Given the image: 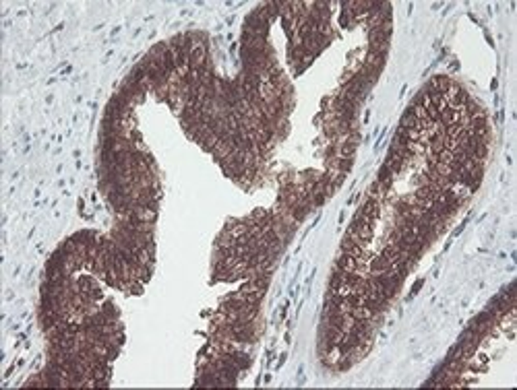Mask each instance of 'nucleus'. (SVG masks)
<instances>
[{
	"mask_svg": "<svg viewBox=\"0 0 517 390\" xmlns=\"http://www.w3.org/2000/svg\"><path fill=\"white\" fill-rule=\"evenodd\" d=\"M269 27H271V23L265 21V19L258 15L257 11H251V13L246 15V19H244V29H248V31H255V33L263 35V37L269 35Z\"/></svg>",
	"mask_w": 517,
	"mask_h": 390,
	"instance_id": "nucleus-1",
	"label": "nucleus"
},
{
	"mask_svg": "<svg viewBox=\"0 0 517 390\" xmlns=\"http://www.w3.org/2000/svg\"><path fill=\"white\" fill-rule=\"evenodd\" d=\"M356 215H360V217H366L369 221L374 225L376 223V219L381 217V203L379 201H374V198H366V201L358 207V211Z\"/></svg>",
	"mask_w": 517,
	"mask_h": 390,
	"instance_id": "nucleus-2",
	"label": "nucleus"
},
{
	"mask_svg": "<svg viewBox=\"0 0 517 390\" xmlns=\"http://www.w3.org/2000/svg\"><path fill=\"white\" fill-rule=\"evenodd\" d=\"M340 250H342L344 254L352 256V258H366L364 246H362V244H358V242H356V239H354L350 234H345V235H344L342 244H340Z\"/></svg>",
	"mask_w": 517,
	"mask_h": 390,
	"instance_id": "nucleus-3",
	"label": "nucleus"
},
{
	"mask_svg": "<svg viewBox=\"0 0 517 390\" xmlns=\"http://www.w3.org/2000/svg\"><path fill=\"white\" fill-rule=\"evenodd\" d=\"M369 271L371 275H381V273H391L393 271V262L389 258H385L383 254L374 256L371 262H369Z\"/></svg>",
	"mask_w": 517,
	"mask_h": 390,
	"instance_id": "nucleus-4",
	"label": "nucleus"
},
{
	"mask_svg": "<svg viewBox=\"0 0 517 390\" xmlns=\"http://www.w3.org/2000/svg\"><path fill=\"white\" fill-rule=\"evenodd\" d=\"M335 268H340L342 273H358V258L340 252V256L335 260Z\"/></svg>",
	"mask_w": 517,
	"mask_h": 390,
	"instance_id": "nucleus-5",
	"label": "nucleus"
},
{
	"mask_svg": "<svg viewBox=\"0 0 517 390\" xmlns=\"http://www.w3.org/2000/svg\"><path fill=\"white\" fill-rule=\"evenodd\" d=\"M385 165L391 169V174H400L403 169V165H405V161L397 153L389 151V153H387V159H385Z\"/></svg>",
	"mask_w": 517,
	"mask_h": 390,
	"instance_id": "nucleus-6",
	"label": "nucleus"
},
{
	"mask_svg": "<svg viewBox=\"0 0 517 390\" xmlns=\"http://www.w3.org/2000/svg\"><path fill=\"white\" fill-rule=\"evenodd\" d=\"M376 182H379L385 190H389L391 186H393V174H391V169L387 167L385 163L381 165V169H379V174H376Z\"/></svg>",
	"mask_w": 517,
	"mask_h": 390,
	"instance_id": "nucleus-7",
	"label": "nucleus"
},
{
	"mask_svg": "<svg viewBox=\"0 0 517 390\" xmlns=\"http://www.w3.org/2000/svg\"><path fill=\"white\" fill-rule=\"evenodd\" d=\"M99 310H102V314H106L110 320H118V318H120V312H118L116 304L110 302V299H106V302H104L102 306H99Z\"/></svg>",
	"mask_w": 517,
	"mask_h": 390,
	"instance_id": "nucleus-8",
	"label": "nucleus"
},
{
	"mask_svg": "<svg viewBox=\"0 0 517 390\" xmlns=\"http://www.w3.org/2000/svg\"><path fill=\"white\" fill-rule=\"evenodd\" d=\"M344 279H345V273H342L340 268H333L331 279H329V291H337L344 285Z\"/></svg>",
	"mask_w": 517,
	"mask_h": 390,
	"instance_id": "nucleus-9",
	"label": "nucleus"
},
{
	"mask_svg": "<svg viewBox=\"0 0 517 390\" xmlns=\"http://www.w3.org/2000/svg\"><path fill=\"white\" fill-rule=\"evenodd\" d=\"M356 155V145L352 143H342L340 147H337V157H342V159H354Z\"/></svg>",
	"mask_w": 517,
	"mask_h": 390,
	"instance_id": "nucleus-10",
	"label": "nucleus"
},
{
	"mask_svg": "<svg viewBox=\"0 0 517 390\" xmlns=\"http://www.w3.org/2000/svg\"><path fill=\"white\" fill-rule=\"evenodd\" d=\"M385 192H387V190H385L379 182H373V186L369 188V198H374V201L381 203L383 198H385Z\"/></svg>",
	"mask_w": 517,
	"mask_h": 390,
	"instance_id": "nucleus-11",
	"label": "nucleus"
},
{
	"mask_svg": "<svg viewBox=\"0 0 517 390\" xmlns=\"http://www.w3.org/2000/svg\"><path fill=\"white\" fill-rule=\"evenodd\" d=\"M143 285H145V283L135 281V279H133V281L126 283V291L131 293V295H141V293H143Z\"/></svg>",
	"mask_w": 517,
	"mask_h": 390,
	"instance_id": "nucleus-12",
	"label": "nucleus"
},
{
	"mask_svg": "<svg viewBox=\"0 0 517 390\" xmlns=\"http://www.w3.org/2000/svg\"><path fill=\"white\" fill-rule=\"evenodd\" d=\"M420 287H422V281H418V283H416V285L412 287V293H416V291H418V289H420Z\"/></svg>",
	"mask_w": 517,
	"mask_h": 390,
	"instance_id": "nucleus-13",
	"label": "nucleus"
}]
</instances>
